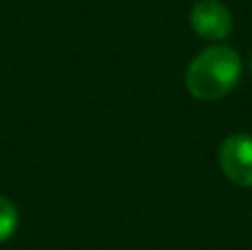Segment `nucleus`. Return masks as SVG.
<instances>
[{
  "label": "nucleus",
  "instance_id": "1",
  "mask_svg": "<svg viewBox=\"0 0 252 250\" xmlns=\"http://www.w3.org/2000/svg\"><path fill=\"white\" fill-rule=\"evenodd\" d=\"M241 78L239 53L228 44L208 47L188 64L186 89L192 97L213 102L228 95Z\"/></svg>",
  "mask_w": 252,
  "mask_h": 250
},
{
  "label": "nucleus",
  "instance_id": "2",
  "mask_svg": "<svg viewBox=\"0 0 252 250\" xmlns=\"http://www.w3.org/2000/svg\"><path fill=\"white\" fill-rule=\"evenodd\" d=\"M219 166L237 186H252V135L235 133L219 146Z\"/></svg>",
  "mask_w": 252,
  "mask_h": 250
},
{
  "label": "nucleus",
  "instance_id": "3",
  "mask_svg": "<svg viewBox=\"0 0 252 250\" xmlns=\"http://www.w3.org/2000/svg\"><path fill=\"white\" fill-rule=\"evenodd\" d=\"M190 25L206 40H226L232 33V16L219 0H199L190 9Z\"/></svg>",
  "mask_w": 252,
  "mask_h": 250
},
{
  "label": "nucleus",
  "instance_id": "4",
  "mask_svg": "<svg viewBox=\"0 0 252 250\" xmlns=\"http://www.w3.org/2000/svg\"><path fill=\"white\" fill-rule=\"evenodd\" d=\"M18 208L11 199L0 195V242H7L13 233L18 230Z\"/></svg>",
  "mask_w": 252,
  "mask_h": 250
},
{
  "label": "nucleus",
  "instance_id": "5",
  "mask_svg": "<svg viewBox=\"0 0 252 250\" xmlns=\"http://www.w3.org/2000/svg\"><path fill=\"white\" fill-rule=\"evenodd\" d=\"M250 71H252V60H250Z\"/></svg>",
  "mask_w": 252,
  "mask_h": 250
}]
</instances>
